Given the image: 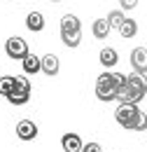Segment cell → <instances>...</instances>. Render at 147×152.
I'll use <instances>...</instances> for the list:
<instances>
[{
  "label": "cell",
  "mask_w": 147,
  "mask_h": 152,
  "mask_svg": "<svg viewBox=\"0 0 147 152\" xmlns=\"http://www.w3.org/2000/svg\"><path fill=\"white\" fill-rule=\"evenodd\" d=\"M26 26H28V31L40 33V31L44 28V17H42V12H31V14L26 17Z\"/></svg>",
  "instance_id": "obj_13"
},
{
  "label": "cell",
  "mask_w": 147,
  "mask_h": 152,
  "mask_svg": "<svg viewBox=\"0 0 147 152\" xmlns=\"http://www.w3.org/2000/svg\"><path fill=\"white\" fill-rule=\"evenodd\" d=\"M52 2H61V0H52Z\"/></svg>",
  "instance_id": "obj_21"
},
{
  "label": "cell",
  "mask_w": 147,
  "mask_h": 152,
  "mask_svg": "<svg viewBox=\"0 0 147 152\" xmlns=\"http://www.w3.org/2000/svg\"><path fill=\"white\" fill-rule=\"evenodd\" d=\"M17 136H19V140H33V138H37V124L33 119H21L17 124Z\"/></svg>",
  "instance_id": "obj_7"
},
{
  "label": "cell",
  "mask_w": 147,
  "mask_h": 152,
  "mask_svg": "<svg viewBox=\"0 0 147 152\" xmlns=\"http://www.w3.org/2000/svg\"><path fill=\"white\" fill-rule=\"evenodd\" d=\"M114 119L126 131H145L147 129V115L138 108V103H119Z\"/></svg>",
  "instance_id": "obj_1"
},
{
  "label": "cell",
  "mask_w": 147,
  "mask_h": 152,
  "mask_svg": "<svg viewBox=\"0 0 147 152\" xmlns=\"http://www.w3.org/2000/svg\"><path fill=\"white\" fill-rule=\"evenodd\" d=\"M119 2H122V7H124V10H133V7L138 5V0H119Z\"/></svg>",
  "instance_id": "obj_20"
},
{
  "label": "cell",
  "mask_w": 147,
  "mask_h": 152,
  "mask_svg": "<svg viewBox=\"0 0 147 152\" xmlns=\"http://www.w3.org/2000/svg\"><path fill=\"white\" fill-rule=\"evenodd\" d=\"M61 38L65 47H77L82 42V21L75 14H65L61 19Z\"/></svg>",
  "instance_id": "obj_3"
},
{
  "label": "cell",
  "mask_w": 147,
  "mask_h": 152,
  "mask_svg": "<svg viewBox=\"0 0 147 152\" xmlns=\"http://www.w3.org/2000/svg\"><path fill=\"white\" fill-rule=\"evenodd\" d=\"M82 152H103V148H100L98 143H87V145L82 148Z\"/></svg>",
  "instance_id": "obj_19"
},
{
  "label": "cell",
  "mask_w": 147,
  "mask_h": 152,
  "mask_svg": "<svg viewBox=\"0 0 147 152\" xmlns=\"http://www.w3.org/2000/svg\"><path fill=\"white\" fill-rule=\"evenodd\" d=\"M12 91H14V77H9V75H7V77H0V96L7 98Z\"/></svg>",
  "instance_id": "obj_17"
},
{
  "label": "cell",
  "mask_w": 147,
  "mask_h": 152,
  "mask_svg": "<svg viewBox=\"0 0 147 152\" xmlns=\"http://www.w3.org/2000/svg\"><path fill=\"white\" fill-rule=\"evenodd\" d=\"M58 68H61V63H58V56H56V54H44V56L40 58V70H42L44 75H49V77L58 75Z\"/></svg>",
  "instance_id": "obj_9"
},
{
  "label": "cell",
  "mask_w": 147,
  "mask_h": 152,
  "mask_svg": "<svg viewBox=\"0 0 147 152\" xmlns=\"http://www.w3.org/2000/svg\"><path fill=\"white\" fill-rule=\"evenodd\" d=\"M117 61H119L117 49H112V47H103V49H100V63H103L105 68H112Z\"/></svg>",
  "instance_id": "obj_15"
},
{
  "label": "cell",
  "mask_w": 147,
  "mask_h": 152,
  "mask_svg": "<svg viewBox=\"0 0 147 152\" xmlns=\"http://www.w3.org/2000/svg\"><path fill=\"white\" fill-rule=\"evenodd\" d=\"M117 31H119L122 38H133V35L138 33V23H135V19H124Z\"/></svg>",
  "instance_id": "obj_16"
},
{
  "label": "cell",
  "mask_w": 147,
  "mask_h": 152,
  "mask_svg": "<svg viewBox=\"0 0 147 152\" xmlns=\"http://www.w3.org/2000/svg\"><path fill=\"white\" fill-rule=\"evenodd\" d=\"M110 23H108V19H96L91 23V33H93V38L96 40H105L108 35H110Z\"/></svg>",
  "instance_id": "obj_11"
},
{
  "label": "cell",
  "mask_w": 147,
  "mask_h": 152,
  "mask_svg": "<svg viewBox=\"0 0 147 152\" xmlns=\"http://www.w3.org/2000/svg\"><path fill=\"white\" fill-rule=\"evenodd\" d=\"M131 66H133V70L140 73V75L147 73V49L145 47H135V49L131 52Z\"/></svg>",
  "instance_id": "obj_6"
},
{
  "label": "cell",
  "mask_w": 147,
  "mask_h": 152,
  "mask_svg": "<svg viewBox=\"0 0 147 152\" xmlns=\"http://www.w3.org/2000/svg\"><path fill=\"white\" fill-rule=\"evenodd\" d=\"M21 66H23V73H28V75H37V70H40V58L35 54H26V56L21 58Z\"/></svg>",
  "instance_id": "obj_12"
},
{
  "label": "cell",
  "mask_w": 147,
  "mask_h": 152,
  "mask_svg": "<svg viewBox=\"0 0 147 152\" xmlns=\"http://www.w3.org/2000/svg\"><path fill=\"white\" fill-rule=\"evenodd\" d=\"M7 101L12 105H26L31 101V82H28V77H23V75L14 77V91L7 96Z\"/></svg>",
  "instance_id": "obj_4"
},
{
  "label": "cell",
  "mask_w": 147,
  "mask_h": 152,
  "mask_svg": "<svg viewBox=\"0 0 147 152\" xmlns=\"http://www.w3.org/2000/svg\"><path fill=\"white\" fill-rule=\"evenodd\" d=\"M61 145H63L65 152H82V148H84V143H82V138L77 133H65L61 138Z\"/></svg>",
  "instance_id": "obj_10"
},
{
  "label": "cell",
  "mask_w": 147,
  "mask_h": 152,
  "mask_svg": "<svg viewBox=\"0 0 147 152\" xmlns=\"http://www.w3.org/2000/svg\"><path fill=\"white\" fill-rule=\"evenodd\" d=\"M5 52H7V56L9 58H23L26 54H28V42L23 38H19V35H14V38H7V42H5Z\"/></svg>",
  "instance_id": "obj_5"
},
{
  "label": "cell",
  "mask_w": 147,
  "mask_h": 152,
  "mask_svg": "<svg viewBox=\"0 0 147 152\" xmlns=\"http://www.w3.org/2000/svg\"><path fill=\"white\" fill-rule=\"evenodd\" d=\"M126 84L133 87L135 91H140V94H147V80H145V75H140V73H135V75H126Z\"/></svg>",
  "instance_id": "obj_14"
},
{
  "label": "cell",
  "mask_w": 147,
  "mask_h": 152,
  "mask_svg": "<svg viewBox=\"0 0 147 152\" xmlns=\"http://www.w3.org/2000/svg\"><path fill=\"white\" fill-rule=\"evenodd\" d=\"M143 98H145V94L135 91V89L129 87V84H124V87L117 89V101H119V103H140Z\"/></svg>",
  "instance_id": "obj_8"
},
{
  "label": "cell",
  "mask_w": 147,
  "mask_h": 152,
  "mask_svg": "<svg viewBox=\"0 0 147 152\" xmlns=\"http://www.w3.org/2000/svg\"><path fill=\"white\" fill-rule=\"evenodd\" d=\"M124 19H126V17H124L122 10H112L110 14H108V23H110V28H119Z\"/></svg>",
  "instance_id": "obj_18"
},
{
  "label": "cell",
  "mask_w": 147,
  "mask_h": 152,
  "mask_svg": "<svg viewBox=\"0 0 147 152\" xmlns=\"http://www.w3.org/2000/svg\"><path fill=\"white\" fill-rule=\"evenodd\" d=\"M145 133H147V129H145Z\"/></svg>",
  "instance_id": "obj_22"
},
{
  "label": "cell",
  "mask_w": 147,
  "mask_h": 152,
  "mask_svg": "<svg viewBox=\"0 0 147 152\" xmlns=\"http://www.w3.org/2000/svg\"><path fill=\"white\" fill-rule=\"evenodd\" d=\"M126 84L124 73H100L96 77V98L103 103L117 101V89Z\"/></svg>",
  "instance_id": "obj_2"
}]
</instances>
